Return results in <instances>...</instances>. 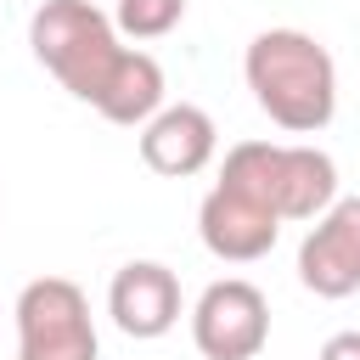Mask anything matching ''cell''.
<instances>
[{"mask_svg":"<svg viewBox=\"0 0 360 360\" xmlns=\"http://www.w3.org/2000/svg\"><path fill=\"white\" fill-rule=\"evenodd\" d=\"M17 360H101V338L79 281L34 276L17 292Z\"/></svg>","mask_w":360,"mask_h":360,"instance_id":"277c9868","label":"cell"},{"mask_svg":"<svg viewBox=\"0 0 360 360\" xmlns=\"http://www.w3.org/2000/svg\"><path fill=\"white\" fill-rule=\"evenodd\" d=\"M197 236H202V248H208L214 259H225V264H253V259H264V253L276 248L281 219H276L264 202H253L248 191L214 180V191H208L202 208H197Z\"/></svg>","mask_w":360,"mask_h":360,"instance_id":"52a82bcc","label":"cell"},{"mask_svg":"<svg viewBox=\"0 0 360 360\" xmlns=\"http://www.w3.org/2000/svg\"><path fill=\"white\" fill-rule=\"evenodd\" d=\"M28 45H34L39 68L56 73L62 90L79 101H96L101 79L112 73V62L124 51L112 17L96 0H39L28 17Z\"/></svg>","mask_w":360,"mask_h":360,"instance_id":"3957f363","label":"cell"},{"mask_svg":"<svg viewBox=\"0 0 360 360\" xmlns=\"http://www.w3.org/2000/svg\"><path fill=\"white\" fill-rule=\"evenodd\" d=\"M107 124H124V129H141L158 107H163V68H158V56H146V51H135V45H124L118 51V62H112V73L101 79V90H96V101H90Z\"/></svg>","mask_w":360,"mask_h":360,"instance_id":"30bf717a","label":"cell"},{"mask_svg":"<svg viewBox=\"0 0 360 360\" xmlns=\"http://www.w3.org/2000/svg\"><path fill=\"white\" fill-rule=\"evenodd\" d=\"M242 73H248L253 101L287 135H315L338 112V62L304 28H264V34H253V45L242 56Z\"/></svg>","mask_w":360,"mask_h":360,"instance_id":"6da1fadb","label":"cell"},{"mask_svg":"<svg viewBox=\"0 0 360 360\" xmlns=\"http://www.w3.org/2000/svg\"><path fill=\"white\" fill-rule=\"evenodd\" d=\"M191 343L202 360H259L270 343V298L242 276L208 281L191 304Z\"/></svg>","mask_w":360,"mask_h":360,"instance_id":"5b68a950","label":"cell"},{"mask_svg":"<svg viewBox=\"0 0 360 360\" xmlns=\"http://www.w3.org/2000/svg\"><path fill=\"white\" fill-rule=\"evenodd\" d=\"M180 17H186V0H118L112 6L118 39H163L180 28Z\"/></svg>","mask_w":360,"mask_h":360,"instance_id":"8fae6325","label":"cell"},{"mask_svg":"<svg viewBox=\"0 0 360 360\" xmlns=\"http://www.w3.org/2000/svg\"><path fill=\"white\" fill-rule=\"evenodd\" d=\"M298 281L315 298L360 292V197H338L298 242Z\"/></svg>","mask_w":360,"mask_h":360,"instance_id":"8992f818","label":"cell"},{"mask_svg":"<svg viewBox=\"0 0 360 360\" xmlns=\"http://www.w3.org/2000/svg\"><path fill=\"white\" fill-rule=\"evenodd\" d=\"M107 315H112V326L124 338H141V343L174 332V321H180V276L169 264H158V259H129L107 287Z\"/></svg>","mask_w":360,"mask_h":360,"instance_id":"9c48e42d","label":"cell"},{"mask_svg":"<svg viewBox=\"0 0 360 360\" xmlns=\"http://www.w3.org/2000/svg\"><path fill=\"white\" fill-rule=\"evenodd\" d=\"M315 360H360V332H332Z\"/></svg>","mask_w":360,"mask_h":360,"instance_id":"7c38bea8","label":"cell"},{"mask_svg":"<svg viewBox=\"0 0 360 360\" xmlns=\"http://www.w3.org/2000/svg\"><path fill=\"white\" fill-rule=\"evenodd\" d=\"M219 186L248 191L276 219H315L338 202V163L321 146L281 141H236L219 163Z\"/></svg>","mask_w":360,"mask_h":360,"instance_id":"7a4b0ae2","label":"cell"},{"mask_svg":"<svg viewBox=\"0 0 360 360\" xmlns=\"http://www.w3.org/2000/svg\"><path fill=\"white\" fill-rule=\"evenodd\" d=\"M214 152H219V129H214V118L202 112V107H191V101H163L146 124H141V163L152 169V174H163V180H191V174H202L208 163H214Z\"/></svg>","mask_w":360,"mask_h":360,"instance_id":"ba28073f","label":"cell"}]
</instances>
